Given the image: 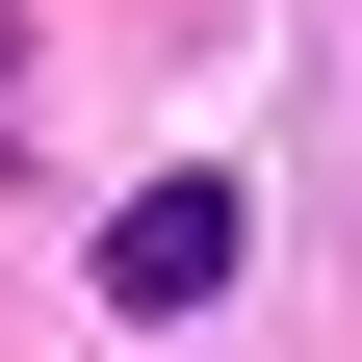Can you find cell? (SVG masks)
Instances as JSON below:
<instances>
[{
    "label": "cell",
    "mask_w": 362,
    "mask_h": 362,
    "mask_svg": "<svg viewBox=\"0 0 362 362\" xmlns=\"http://www.w3.org/2000/svg\"><path fill=\"white\" fill-rule=\"evenodd\" d=\"M233 285V181H129L104 207V310H207Z\"/></svg>",
    "instance_id": "6da1fadb"
}]
</instances>
